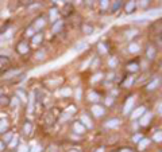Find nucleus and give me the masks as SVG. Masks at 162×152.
<instances>
[{
    "mask_svg": "<svg viewBox=\"0 0 162 152\" xmlns=\"http://www.w3.org/2000/svg\"><path fill=\"white\" fill-rule=\"evenodd\" d=\"M151 117H153V116H151V113H148V112H147V113L143 114V117L141 119V125H142V127H146V125L150 124Z\"/></svg>",
    "mask_w": 162,
    "mask_h": 152,
    "instance_id": "obj_4",
    "label": "nucleus"
},
{
    "mask_svg": "<svg viewBox=\"0 0 162 152\" xmlns=\"http://www.w3.org/2000/svg\"><path fill=\"white\" fill-rule=\"evenodd\" d=\"M60 96H70V89H68V88L62 89V90L60 92Z\"/></svg>",
    "mask_w": 162,
    "mask_h": 152,
    "instance_id": "obj_24",
    "label": "nucleus"
},
{
    "mask_svg": "<svg viewBox=\"0 0 162 152\" xmlns=\"http://www.w3.org/2000/svg\"><path fill=\"white\" fill-rule=\"evenodd\" d=\"M132 105H134V97H130L127 102L124 104V109H123V113L124 114H128L132 110Z\"/></svg>",
    "mask_w": 162,
    "mask_h": 152,
    "instance_id": "obj_2",
    "label": "nucleus"
},
{
    "mask_svg": "<svg viewBox=\"0 0 162 152\" xmlns=\"http://www.w3.org/2000/svg\"><path fill=\"white\" fill-rule=\"evenodd\" d=\"M4 147H6V143H4V141H0V151H3Z\"/></svg>",
    "mask_w": 162,
    "mask_h": 152,
    "instance_id": "obj_35",
    "label": "nucleus"
},
{
    "mask_svg": "<svg viewBox=\"0 0 162 152\" xmlns=\"http://www.w3.org/2000/svg\"><path fill=\"white\" fill-rule=\"evenodd\" d=\"M56 18H57V10H51L50 11V19L54 22L56 20Z\"/></svg>",
    "mask_w": 162,
    "mask_h": 152,
    "instance_id": "obj_25",
    "label": "nucleus"
},
{
    "mask_svg": "<svg viewBox=\"0 0 162 152\" xmlns=\"http://www.w3.org/2000/svg\"><path fill=\"white\" fill-rule=\"evenodd\" d=\"M99 48H100V51H101V53H105V51H107V47H105V44H103V43H100V44H99Z\"/></svg>",
    "mask_w": 162,
    "mask_h": 152,
    "instance_id": "obj_30",
    "label": "nucleus"
},
{
    "mask_svg": "<svg viewBox=\"0 0 162 152\" xmlns=\"http://www.w3.org/2000/svg\"><path fill=\"white\" fill-rule=\"evenodd\" d=\"M70 12H72V6H70V4H65L64 10H62V15H64V16H69Z\"/></svg>",
    "mask_w": 162,
    "mask_h": 152,
    "instance_id": "obj_14",
    "label": "nucleus"
},
{
    "mask_svg": "<svg viewBox=\"0 0 162 152\" xmlns=\"http://www.w3.org/2000/svg\"><path fill=\"white\" fill-rule=\"evenodd\" d=\"M116 63H118V61H116V59H111V61H110V65H111V66H115Z\"/></svg>",
    "mask_w": 162,
    "mask_h": 152,
    "instance_id": "obj_36",
    "label": "nucleus"
},
{
    "mask_svg": "<svg viewBox=\"0 0 162 152\" xmlns=\"http://www.w3.org/2000/svg\"><path fill=\"white\" fill-rule=\"evenodd\" d=\"M120 152H132L131 149H130V148H124V149H122Z\"/></svg>",
    "mask_w": 162,
    "mask_h": 152,
    "instance_id": "obj_38",
    "label": "nucleus"
},
{
    "mask_svg": "<svg viewBox=\"0 0 162 152\" xmlns=\"http://www.w3.org/2000/svg\"><path fill=\"white\" fill-rule=\"evenodd\" d=\"M122 3H123V2H115L114 6H112V12H116V11H118L119 8L122 7Z\"/></svg>",
    "mask_w": 162,
    "mask_h": 152,
    "instance_id": "obj_20",
    "label": "nucleus"
},
{
    "mask_svg": "<svg viewBox=\"0 0 162 152\" xmlns=\"http://www.w3.org/2000/svg\"><path fill=\"white\" fill-rule=\"evenodd\" d=\"M159 82H161V79L159 78H155V79H153V81L150 82V84H148L147 85V86H146V89H147V90H154V89L155 88H158V85H159Z\"/></svg>",
    "mask_w": 162,
    "mask_h": 152,
    "instance_id": "obj_5",
    "label": "nucleus"
},
{
    "mask_svg": "<svg viewBox=\"0 0 162 152\" xmlns=\"http://www.w3.org/2000/svg\"><path fill=\"white\" fill-rule=\"evenodd\" d=\"M135 8H137V2H134V0H131V2H128L127 4H126L124 10L127 14H132V12L135 11Z\"/></svg>",
    "mask_w": 162,
    "mask_h": 152,
    "instance_id": "obj_3",
    "label": "nucleus"
},
{
    "mask_svg": "<svg viewBox=\"0 0 162 152\" xmlns=\"http://www.w3.org/2000/svg\"><path fill=\"white\" fill-rule=\"evenodd\" d=\"M42 41H43V34L42 33H38V34H35L33 37V43L34 44H39Z\"/></svg>",
    "mask_w": 162,
    "mask_h": 152,
    "instance_id": "obj_11",
    "label": "nucleus"
},
{
    "mask_svg": "<svg viewBox=\"0 0 162 152\" xmlns=\"http://www.w3.org/2000/svg\"><path fill=\"white\" fill-rule=\"evenodd\" d=\"M62 27H64V23H62L61 20L56 22V23H54V26H53V33H60V31L62 30Z\"/></svg>",
    "mask_w": 162,
    "mask_h": 152,
    "instance_id": "obj_12",
    "label": "nucleus"
},
{
    "mask_svg": "<svg viewBox=\"0 0 162 152\" xmlns=\"http://www.w3.org/2000/svg\"><path fill=\"white\" fill-rule=\"evenodd\" d=\"M31 128H33V125H31V123L27 121V123L24 124V127H23L24 133H30V132H31Z\"/></svg>",
    "mask_w": 162,
    "mask_h": 152,
    "instance_id": "obj_21",
    "label": "nucleus"
},
{
    "mask_svg": "<svg viewBox=\"0 0 162 152\" xmlns=\"http://www.w3.org/2000/svg\"><path fill=\"white\" fill-rule=\"evenodd\" d=\"M92 113L94 116H97V117H100V116H103V113H104V109H103L101 106H99V105H94L92 108Z\"/></svg>",
    "mask_w": 162,
    "mask_h": 152,
    "instance_id": "obj_9",
    "label": "nucleus"
},
{
    "mask_svg": "<svg viewBox=\"0 0 162 152\" xmlns=\"http://www.w3.org/2000/svg\"><path fill=\"white\" fill-rule=\"evenodd\" d=\"M73 129H74L76 133H84V132H85V127H84V125L81 124L80 121H76V123H74Z\"/></svg>",
    "mask_w": 162,
    "mask_h": 152,
    "instance_id": "obj_6",
    "label": "nucleus"
},
{
    "mask_svg": "<svg viewBox=\"0 0 162 152\" xmlns=\"http://www.w3.org/2000/svg\"><path fill=\"white\" fill-rule=\"evenodd\" d=\"M43 26H45V18L43 16H39L38 19L34 22V28L38 30V28H42Z\"/></svg>",
    "mask_w": 162,
    "mask_h": 152,
    "instance_id": "obj_8",
    "label": "nucleus"
},
{
    "mask_svg": "<svg viewBox=\"0 0 162 152\" xmlns=\"http://www.w3.org/2000/svg\"><path fill=\"white\" fill-rule=\"evenodd\" d=\"M80 123L83 124L84 127H87V128H91V127H92V123L89 121L88 116H85V114H83V116H81V120H80Z\"/></svg>",
    "mask_w": 162,
    "mask_h": 152,
    "instance_id": "obj_10",
    "label": "nucleus"
},
{
    "mask_svg": "<svg viewBox=\"0 0 162 152\" xmlns=\"http://www.w3.org/2000/svg\"><path fill=\"white\" fill-rule=\"evenodd\" d=\"M147 145H148V140H147V139H142V140L139 141V149H143Z\"/></svg>",
    "mask_w": 162,
    "mask_h": 152,
    "instance_id": "obj_19",
    "label": "nucleus"
},
{
    "mask_svg": "<svg viewBox=\"0 0 162 152\" xmlns=\"http://www.w3.org/2000/svg\"><path fill=\"white\" fill-rule=\"evenodd\" d=\"M16 50L19 54H27L30 50V47H29V43H27L26 41H20L19 43H18V46H16Z\"/></svg>",
    "mask_w": 162,
    "mask_h": 152,
    "instance_id": "obj_1",
    "label": "nucleus"
},
{
    "mask_svg": "<svg viewBox=\"0 0 162 152\" xmlns=\"http://www.w3.org/2000/svg\"><path fill=\"white\" fill-rule=\"evenodd\" d=\"M158 110H159V113H162V102H161L159 106H158Z\"/></svg>",
    "mask_w": 162,
    "mask_h": 152,
    "instance_id": "obj_40",
    "label": "nucleus"
},
{
    "mask_svg": "<svg viewBox=\"0 0 162 152\" xmlns=\"http://www.w3.org/2000/svg\"><path fill=\"white\" fill-rule=\"evenodd\" d=\"M119 125V120H110V121L107 123V127H111V128H116Z\"/></svg>",
    "mask_w": 162,
    "mask_h": 152,
    "instance_id": "obj_18",
    "label": "nucleus"
},
{
    "mask_svg": "<svg viewBox=\"0 0 162 152\" xmlns=\"http://www.w3.org/2000/svg\"><path fill=\"white\" fill-rule=\"evenodd\" d=\"M128 71H138L139 69V65L137 63V62H131V63H128Z\"/></svg>",
    "mask_w": 162,
    "mask_h": 152,
    "instance_id": "obj_15",
    "label": "nucleus"
},
{
    "mask_svg": "<svg viewBox=\"0 0 162 152\" xmlns=\"http://www.w3.org/2000/svg\"><path fill=\"white\" fill-rule=\"evenodd\" d=\"M8 65H10V59L7 57H0V70L3 68H7Z\"/></svg>",
    "mask_w": 162,
    "mask_h": 152,
    "instance_id": "obj_13",
    "label": "nucleus"
},
{
    "mask_svg": "<svg viewBox=\"0 0 162 152\" xmlns=\"http://www.w3.org/2000/svg\"><path fill=\"white\" fill-rule=\"evenodd\" d=\"M139 3H141V7H147L150 2H139Z\"/></svg>",
    "mask_w": 162,
    "mask_h": 152,
    "instance_id": "obj_34",
    "label": "nucleus"
},
{
    "mask_svg": "<svg viewBox=\"0 0 162 152\" xmlns=\"http://www.w3.org/2000/svg\"><path fill=\"white\" fill-rule=\"evenodd\" d=\"M100 77H103V74H100V73L96 74V75H94V77L92 78V82H97L99 79H100Z\"/></svg>",
    "mask_w": 162,
    "mask_h": 152,
    "instance_id": "obj_29",
    "label": "nucleus"
},
{
    "mask_svg": "<svg viewBox=\"0 0 162 152\" xmlns=\"http://www.w3.org/2000/svg\"><path fill=\"white\" fill-rule=\"evenodd\" d=\"M131 53H137L138 50H139V46L138 44H135V43H132V44H130V48H128Z\"/></svg>",
    "mask_w": 162,
    "mask_h": 152,
    "instance_id": "obj_22",
    "label": "nucleus"
},
{
    "mask_svg": "<svg viewBox=\"0 0 162 152\" xmlns=\"http://www.w3.org/2000/svg\"><path fill=\"white\" fill-rule=\"evenodd\" d=\"M145 106H139L138 109H135L134 110V113H132V119L135 120V119H138V117H141L142 114H145Z\"/></svg>",
    "mask_w": 162,
    "mask_h": 152,
    "instance_id": "obj_7",
    "label": "nucleus"
},
{
    "mask_svg": "<svg viewBox=\"0 0 162 152\" xmlns=\"http://www.w3.org/2000/svg\"><path fill=\"white\" fill-rule=\"evenodd\" d=\"M108 4H110V2H107V0H104V2H100V7H101V10H105V8L108 7Z\"/></svg>",
    "mask_w": 162,
    "mask_h": 152,
    "instance_id": "obj_28",
    "label": "nucleus"
},
{
    "mask_svg": "<svg viewBox=\"0 0 162 152\" xmlns=\"http://www.w3.org/2000/svg\"><path fill=\"white\" fill-rule=\"evenodd\" d=\"M154 55H155V50H154V47H153V46H150L147 48V58H148V59H153Z\"/></svg>",
    "mask_w": 162,
    "mask_h": 152,
    "instance_id": "obj_16",
    "label": "nucleus"
},
{
    "mask_svg": "<svg viewBox=\"0 0 162 152\" xmlns=\"http://www.w3.org/2000/svg\"><path fill=\"white\" fill-rule=\"evenodd\" d=\"M37 151H39V147H37V145H35L34 148H33V151H31V152H37Z\"/></svg>",
    "mask_w": 162,
    "mask_h": 152,
    "instance_id": "obj_39",
    "label": "nucleus"
},
{
    "mask_svg": "<svg viewBox=\"0 0 162 152\" xmlns=\"http://www.w3.org/2000/svg\"><path fill=\"white\" fill-rule=\"evenodd\" d=\"M10 104V100L7 97H0V105H8Z\"/></svg>",
    "mask_w": 162,
    "mask_h": 152,
    "instance_id": "obj_23",
    "label": "nucleus"
},
{
    "mask_svg": "<svg viewBox=\"0 0 162 152\" xmlns=\"http://www.w3.org/2000/svg\"><path fill=\"white\" fill-rule=\"evenodd\" d=\"M84 31H85V34H87V35H89V34H92L93 28L89 27V26H84Z\"/></svg>",
    "mask_w": 162,
    "mask_h": 152,
    "instance_id": "obj_27",
    "label": "nucleus"
},
{
    "mask_svg": "<svg viewBox=\"0 0 162 152\" xmlns=\"http://www.w3.org/2000/svg\"><path fill=\"white\" fill-rule=\"evenodd\" d=\"M43 55H45V53H43V51L37 53V58H39V59H42V58H43Z\"/></svg>",
    "mask_w": 162,
    "mask_h": 152,
    "instance_id": "obj_33",
    "label": "nucleus"
},
{
    "mask_svg": "<svg viewBox=\"0 0 162 152\" xmlns=\"http://www.w3.org/2000/svg\"><path fill=\"white\" fill-rule=\"evenodd\" d=\"M96 152H104V148H99Z\"/></svg>",
    "mask_w": 162,
    "mask_h": 152,
    "instance_id": "obj_41",
    "label": "nucleus"
},
{
    "mask_svg": "<svg viewBox=\"0 0 162 152\" xmlns=\"http://www.w3.org/2000/svg\"><path fill=\"white\" fill-rule=\"evenodd\" d=\"M89 100H91V101H93V102H97V101H100V96H99L97 93L92 92L91 94H89Z\"/></svg>",
    "mask_w": 162,
    "mask_h": 152,
    "instance_id": "obj_17",
    "label": "nucleus"
},
{
    "mask_svg": "<svg viewBox=\"0 0 162 152\" xmlns=\"http://www.w3.org/2000/svg\"><path fill=\"white\" fill-rule=\"evenodd\" d=\"M132 140H134L135 143H138V141H141V140H142V136H141V135H135V136L132 137Z\"/></svg>",
    "mask_w": 162,
    "mask_h": 152,
    "instance_id": "obj_31",
    "label": "nucleus"
},
{
    "mask_svg": "<svg viewBox=\"0 0 162 152\" xmlns=\"http://www.w3.org/2000/svg\"><path fill=\"white\" fill-rule=\"evenodd\" d=\"M11 137H12V133L10 132V133H7V136H6V139H4V143H8L11 140Z\"/></svg>",
    "mask_w": 162,
    "mask_h": 152,
    "instance_id": "obj_32",
    "label": "nucleus"
},
{
    "mask_svg": "<svg viewBox=\"0 0 162 152\" xmlns=\"http://www.w3.org/2000/svg\"><path fill=\"white\" fill-rule=\"evenodd\" d=\"M154 140L155 141H162V132H158L154 135Z\"/></svg>",
    "mask_w": 162,
    "mask_h": 152,
    "instance_id": "obj_26",
    "label": "nucleus"
},
{
    "mask_svg": "<svg viewBox=\"0 0 162 152\" xmlns=\"http://www.w3.org/2000/svg\"><path fill=\"white\" fill-rule=\"evenodd\" d=\"M131 82H132V78H128V79H127V81H126V82H124V85H126V86H128V85H130V84H131Z\"/></svg>",
    "mask_w": 162,
    "mask_h": 152,
    "instance_id": "obj_37",
    "label": "nucleus"
}]
</instances>
